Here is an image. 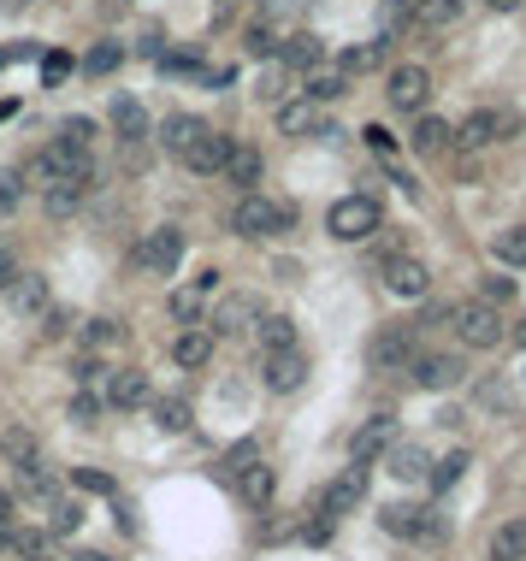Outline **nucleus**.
<instances>
[{
	"mask_svg": "<svg viewBox=\"0 0 526 561\" xmlns=\"http://www.w3.org/2000/svg\"><path fill=\"white\" fill-rule=\"evenodd\" d=\"M71 485H77V491H89V497H113V473H101V467H77V473H71Z\"/></svg>",
	"mask_w": 526,
	"mask_h": 561,
	"instance_id": "ea45409f",
	"label": "nucleus"
},
{
	"mask_svg": "<svg viewBox=\"0 0 526 561\" xmlns=\"http://www.w3.org/2000/svg\"><path fill=\"white\" fill-rule=\"evenodd\" d=\"M24 195V172H0V207H18Z\"/></svg>",
	"mask_w": 526,
	"mask_h": 561,
	"instance_id": "864d4df0",
	"label": "nucleus"
},
{
	"mask_svg": "<svg viewBox=\"0 0 526 561\" xmlns=\"http://www.w3.org/2000/svg\"><path fill=\"white\" fill-rule=\"evenodd\" d=\"M18 113V101H0V119H12Z\"/></svg>",
	"mask_w": 526,
	"mask_h": 561,
	"instance_id": "bf43d9fd",
	"label": "nucleus"
},
{
	"mask_svg": "<svg viewBox=\"0 0 526 561\" xmlns=\"http://www.w3.org/2000/svg\"><path fill=\"white\" fill-rule=\"evenodd\" d=\"M107 402H113V408H148V373L119 367V373L107 378Z\"/></svg>",
	"mask_w": 526,
	"mask_h": 561,
	"instance_id": "aec40b11",
	"label": "nucleus"
},
{
	"mask_svg": "<svg viewBox=\"0 0 526 561\" xmlns=\"http://www.w3.org/2000/svg\"><path fill=\"white\" fill-rule=\"evenodd\" d=\"M77 561H113V556H101V550H89V556H77Z\"/></svg>",
	"mask_w": 526,
	"mask_h": 561,
	"instance_id": "052dcab7",
	"label": "nucleus"
},
{
	"mask_svg": "<svg viewBox=\"0 0 526 561\" xmlns=\"http://www.w3.org/2000/svg\"><path fill=\"white\" fill-rule=\"evenodd\" d=\"M302 95H308V101H320V107H326V101H343V95H349V77H343V71H314Z\"/></svg>",
	"mask_w": 526,
	"mask_h": 561,
	"instance_id": "473e14b6",
	"label": "nucleus"
},
{
	"mask_svg": "<svg viewBox=\"0 0 526 561\" xmlns=\"http://www.w3.org/2000/svg\"><path fill=\"white\" fill-rule=\"evenodd\" d=\"M255 337H261V349H296V325L284 319V313H261V325H255Z\"/></svg>",
	"mask_w": 526,
	"mask_h": 561,
	"instance_id": "c756f323",
	"label": "nucleus"
},
{
	"mask_svg": "<svg viewBox=\"0 0 526 561\" xmlns=\"http://www.w3.org/2000/svg\"><path fill=\"white\" fill-rule=\"evenodd\" d=\"M331 520H337V514H331L326 502H320V508L302 520V544H326V538H331Z\"/></svg>",
	"mask_w": 526,
	"mask_h": 561,
	"instance_id": "37998d69",
	"label": "nucleus"
},
{
	"mask_svg": "<svg viewBox=\"0 0 526 561\" xmlns=\"http://www.w3.org/2000/svg\"><path fill=\"white\" fill-rule=\"evenodd\" d=\"M95 136H101V130H95V119H66L54 142H66V148H77V154H89V148H95Z\"/></svg>",
	"mask_w": 526,
	"mask_h": 561,
	"instance_id": "72a5a7b5",
	"label": "nucleus"
},
{
	"mask_svg": "<svg viewBox=\"0 0 526 561\" xmlns=\"http://www.w3.org/2000/svg\"><path fill=\"white\" fill-rule=\"evenodd\" d=\"M391 443H396V420H391V414H373L361 432L349 437V461H361V467H367V461H373V455H385Z\"/></svg>",
	"mask_w": 526,
	"mask_h": 561,
	"instance_id": "f8f14e48",
	"label": "nucleus"
},
{
	"mask_svg": "<svg viewBox=\"0 0 526 561\" xmlns=\"http://www.w3.org/2000/svg\"><path fill=\"white\" fill-rule=\"evenodd\" d=\"M225 160H231V136H219V130H201L196 142L184 148L190 172H225Z\"/></svg>",
	"mask_w": 526,
	"mask_h": 561,
	"instance_id": "dca6fc26",
	"label": "nucleus"
},
{
	"mask_svg": "<svg viewBox=\"0 0 526 561\" xmlns=\"http://www.w3.org/2000/svg\"><path fill=\"white\" fill-rule=\"evenodd\" d=\"M119 60H125V48L101 42V48H89V60H83V71H89V77H107V71H119Z\"/></svg>",
	"mask_w": 526,
	"mask_h": 561,
	"instance_id": "a19ab883",
	"label": "nucleus"
},
{
	"mask_svg": "<svg viewBox=\"0 0 526 561\" xmlns=\"http://www.w3.org/2000/svg\"><path fill=\"white\" fill-rule=\"evenodd\" d=\"M71 77V54H60V48H54V54H42V83H48V89H54V83H66Z\"/></svg>",
	"mask_w": 526,
	"mask_h": 561,
	"instance_id": "49530a36",
	"label": "nucleus"
},
{
	"mask_svg": "<svg viewBox=\"0 0 526 561\" xmlns=\"http://www.w3.org/2000/svg\"><path fill=\"white\" fill-rule=\"evenodd\" d=\"M426 95H432V71L426 65H396L391 77H385V101H391L396 113H420Z\"/></svg>",
	"mask_w": 526,
	"mask_h": 561,
	"instance_id": "0eeeda50",
	"label": "nucleus"
},
{
	"mask_svg": "<svg viewBox=\"0 0 526 561\" xmlns=\"http://www.w3.org/2000/svg\"><path fill=\"white\" fill-rule=\"evenodd\" d=\"M385 48H391V36H379V42H361V48H349V54L337 60V71H343V77H361V71H373V65L385 60Z\"/></svg>",
	"mask_w": 526,
	"mask_h": 561,
	"instance_id": "7c9ffc66",
	"label": "nucleus"
},
{
	"mask_svg": "<svg viewBox=\"0 0 526 561\" xmlns=\"http://www.w3.org/2000/svg\"><path fill=\"white\" fill-rule=\"evenodd\" d=\"M326 60V42L314 36V30H296V36H284V48H278V65H290V71H320Z\"/></svg>",
	"mask_w": 526,
	"mask_h": 561,
	"instance_id": "f3484780",
	"label": "nucleus"
},
{
	"mask_svg": "<svg viewBox=\"0 0 526 561\" xmlns=\"http://www.w3.org/2000/svg\"><path fill=\"white\" fill-rule=\"evenodd\" d=\"M107 119H113V130H119L125 142H142V136H148V113H142V101H136V95H113Z\"/></svg>",
	"mask_w": 526,
	"mask_h": 561,
	"instance_id": "4be33fe9",
	"label": "nucleus"
},
{
	"mask_svg": "<svg viewBox=\"0 0 526 561\" xmlns=\"http://www.w3.org/2000/svg\"><path fill=\"white\" fill-rule=\"evenodd\" d=\"M408 367H414V384H426V390H456L461 378H467L461 355H414Z\"/></svg>",
	"mask_w": 526,
	"mask_h": 561,
	"instance_id": "9b49d317",
	"label": "nucleus"
},
{
	"mask_svg": "<svg viewBox=\"0 0 526 561\" xmlns=\"http://www.w3.org/2000/svg\"><path fill=\"white\" fill-rule=\"evenodd\" d=\"M6 308H12V313H42V308H48V278L18 272V278L6 284Z\"/></svg>",
	"mask_w": 526,
	"mask_h": 561,
	"instance_id": "6ab92c4d",
	"label": "nucleus"
},
{
	"mask_svg": "<svg viewBox=\"0 0 526 561\" xmlns=\"http://www.w3.org/2000/svg\"><path fill=\"white\" fill-rule=\"evenodd\" d=\"M296 225V207H278V201H266V195H243L237 201V213H231V231L237 237H278V231H290Z\"/></svg>",
	"mask_w": 526,
	"mask_h": 561,
	"instance_id": "f03ea898",
	"label": "nucleus"
},
{
	"mask_svg": "<svg viewBox=\"0 0 526 561\" xmlns=\"http://www.w3.org/2000/svg\"><path fill=\"white\" fill-rule=\"evenodd\" d=\"M414 355H420V325H414V319L385 325V331L373 337V349H367V361H373V367H408Z\"/></svg>",
	"mask_w": 526,
	"mask_h": 561,
	"instance_id": "423d86ee",
	"label": "nucleus"
},
{
	"mask_svg": "<svg viewBox=\"0 0 526 561\" xmlns=\"http://www.w3.org/2000/svg\"><path fill=\"white\" fill-rule=\"evenodd\" d=\"M12 278H18V266H12V254L0 249V296H6V284H12Z\"/></svg>",
	"mask_w": 526,
	"mask_h": 561,
	"instance_id": "5fc2aeb1",
	"label": "nucleus"
},
{
	"mask_svg": "<svg viewBox=\"0 0 526 561\" xmlns=\"http://www.w3.org/2000/svg\"><path fill=\"white\" fill-rule=\"evenodd\" d=\"M172 319L196 325V319H201V290H178V296H172Z\"/></svg>",
	"mask_w": 526,
	"mask_h": 561,
	"instance_id": "de8ad7c7",
	"label": "nucleus"
},
{
	"mask_svg": "<svg viewBox=\"0 0 526 561\" xmlns=\"http://www.w3.org/2000/svg\"><path fill=\"white\" fill-rule=\"evenodd\" d=\"M326 231L337 243H367L373 231H385V207L373 195H343V201H331Z\"/></svg>",
	"mask_w": 526,
	"mask_h": 561,
	"instance_id": "f257e3e1",
	"label": "nucleus"
},
{
	"mask_svg": "<svg viewBox=\"0 0 526 561\" xmlns=\"http://www.w3.org/2000/svg\"><path fill=\"white\" fill-rule=\"evenodd\" d=\"M0 526H12V497L0 491Z\"/></svg>",
	"mask_w": 526,
	"mask_h": 561,
	"instance_id": "4d7b16f0",
	"label": "nucleus"
},
{
	"mask_svg": "<svg viewBox=\"0 0 526 561\" xmlns=\"http://www.w3.org/2000/svg\"><path fill=\"white\" fill-rule=\"evenodd\" d=\"M243 48H249L255 60H272V54H278V42H272V30H261V24H255V30L243 36Z\"/></svg>",
	"mask_w": 526,
	"mask_h": 561,
	"instance_id": "09e8293b",
	"label": "nucleus"
},
{
	"mask_svg": "<svg viewBox=\"0 0 526 561\" xmlns=\"http://www.w3.org/2000/svg\"><path fill=\"white\" fill-rule=\"evenodd\" d=\"M178 260H184V231H178V225L148 231V243H142V266H148L154 278H172V272H178Z\"/></svg>",
	"mask_w": 526,
	"mask_h": 561,
	"instance_id": "6e6552de",
	"label": "nucleus"
},
{
	"mask_svg": "<svg viewBox=\"0 0 526 561\" xmlns=\"http://www.w3.org/2000/svg\"><path fill=\"white\" fill-rule=\"evenodd\" d=\"M24 561H36V556H24Z\"/></svg>",
	"mask_w": 526,
	"mask_h": 561,
	"instance_id": "e2e57ef3",
	"label": "nucleus"
},
{
	"mask_svg": "<svg viewBox=\"0 0 526 561\" xmlns=\"http://www.w3.org/2000/svg\"><path fill=\"white\" fill-rule=\"evenodd\" d=\"M30 54H36L30 42H24V48H0V65H12V60H30Z\"/></svg>",
	"mask_w": 526,
	"mask_h": 561,
	"instance_id": "6e6d98bb",
	"label": "nucleus"
},
{
	"mask_svg": "<svg viewBox=\"0 0 526 561\" xmlns=\"http://www.w3.org/2000/svg\"><path fill=\"white\" fill-rule=\"evenodd\" d=\"M6 550H18V556H42V532H30V526H6Z\"/></svg>",
	"mask_w": 526,
	"mask_h": 561,
	"instance_id": "c03bdc74",
	"label": "nucleus"
},
{
	"mask_svg": "<svg viewBox=\"0 0 526 561\" xmlns=\"http://www.w3.org/2000/svg\"><path fill=\"white\" fill-rule=\"evenodd\" d=\"M379 526H385L391 538H438V520H432V508H414V502H385Z\"/></svg>",
	"mask_w": 526,
	"mask_h": 561,
	"instance_id": "1a4fd4ad",
	"label": "nucleus"
},
{
	"mask_svg": "<svg viewBox=\"0 0 526 561\" xmlns=\"http://www.w3.org/2000/svg\"><path fill=\"white\" fill-rule=\"evenodd\" d=\"M237 491H243V502H249V508H266V502H272V491H278V473L255 461V467H243V473H237Z\"/></svg>",
	"mask_w": 526,
	"mask_h": 561,
	"instance_id": "393cba45",
	"label": "nucleus"
},
{
	"mask_svg": "<svg viewBox=\"0 0 526 561\" xmlns=\"http://www.w3.org/2000/svg\"><path fill=\"white\" fill-rule=\"evenodd\" d=\"M414 148H420L426 160H432V154H450V148H456V125H444L438 113H420V119H414Z\"/></svg>",
	"mask_w": 526,
	"mask_h": 561,
	"instance_id": "412c9836",
	"label": "nucleus"
},
{
	"mask_svg": "<svg viewBox=\"0 0 526 561\" xmlns=\"http://www.w3.org/2000/svg\"><path fill=\"white\" fill-rule=\"evenodd\" d=\"M119 337H125L119 319H89V325H83V343H89V349H113Z\"/></svg>",
	"mask_w": 526,
	"mask_h": 561,
	"instance_id": "58836bf2",
	"label": "nucleus"
},
{
	"mask_svg": "<svg viewBox=\"0 0 526 561\" xmlns=\"http://www.w3.org/2000/svg\"><path fill=\"white\" fill-rule=\"evenodd\" d=\"M101 402H107V396H95V390H83V396L71 402V420H77V426H95V420H101Z\"/></svg>",
	"mask_w": 526,
	"mask_h": 561,
	"instance_id": "a18cd8bd",
	"label": "nucleus"
},
{
	"mask_svg": "<svg viewBox=\"0 0 526 561\" xmlns=\"http://www.w3.org/2000/svg\"><path fill=\"white\" fill-rule=\"evenodd\" d=\"M77 526H83V508H77V502H54V514H48V532H54V538H71Z\"/></svg>",
	"mask_w": 526,
	"mask_h": 561,
	"instance_id": "79ce46f5",
	"label": "nucleus"
},
{
	"mask_svg": "<svg viewBox=\"0 0 526 561\" xmlns=\"http://www.w3.org/2000/svg\"><path fill=\"white\" fill-rule=\"evenodd\" d=\"M515 343H521V349H526V325H515Z\"/></svg>",
	"mask_w": 526,
	"mask_h": 561,
	"instance_id": "680f3d73",
	"label": "nucleus"
},
{
	"mask_svg": "<svg viewBox=\"0 0 526 561\" xmlns=\"http://www.w3.org/2000/svg\"><path fill=\"white\" fill-rule=\"evenodd\" d=\"M361 497H367V467H361V461H349V467L326 485V497H320V502H326L331 514H349V508H361Z\"/></svg>",
	"mask_w": 526,
	"mask_h": 561,
	"instance_id": "ddd939ff",
	"label": "nucleus"
},
{
	"mask_svg": "<svg viewBox=\"0 0 526 561\" xmlns=\"http://www.w3.org/2000/svg\"><path fill=\"white\" fill-rule=\"evenodd\" d=\"M172 361H178L184 373H201V367L213 361V337H207V331H196V325H190V331H184V337L172 343Z\"/></svg>",
	"mask_w": 526,
	"mask_h": 561,
	"instance_id": "5701e85b",
	"label": "nucleus"
},
{
	"mask_svg": "<svg viewBox=\"0 0 526 561\" xmlns=\"http://www.w3.org/2000/svg\"><path fill=\"white\" fill-rule=\"evenodd\" d=\"M491 561H526V514H521V520H509V526H497V538H491Z\"/></svg>",
	"mask_w": 526,
	"mask_h": 561,
	"instance_id": "c85d7f7f",
	"label": "nucleus"
},
{
	"mask_svg": "<svg viewBox=\"0 0 526 561\" xmlns=\"http://www.w3.org/2000/svg\"><path fill=\"white\" fill-rule=\"evenodd\" d=\"M36 172L48 178V195H83V184H89V154H77L66 142H48L42 160H36Z\"/></svg>",
	"mask_w": 526,
	"mask_h": 561,
	"instance_id": "7ed1b4c3",
	"label": "nucleus"
},
{
	"mask_svg": "<svg viewBox=\"0 0 526 561\" xmlns=\"http://www.w3.org/2000/svg\"><path fill=\"white\" fill-rule=\"evenodd\" d=\"M0 461H6V467H18V473H24V467H36V461H42V455H36V432L12 426V432L0 437Z\"/></svg>",
	"mask_w": 526,
	"mask_h": 561,
	"instance_id": "a878e982",
	"label": "nucleus"
},
{
	"mask_svg": "<svg viewBox=\"0 0 526 561\" xmlns=\"http://www.w3.org/2000/svg\"><path fill=\"white\" fill-rule=\"evenodd\" d=\"M361 142H367L373 154H385V160H391V154H396V136H391V130H385V125H367V130H361Z\"/></svg>",
	"mask_w": 526,
	"mask_h": 561,
	"instance_id": "3c124183",
	"label": "nucleus"
},
{
	"mask_svg": "<svg viewBox=\"0 0 526 561\" xmlns=\"http://www.w3.org/2000/svg\"><path fill=\"white\" fill-rule=\"evenodd\" d=\"M201 130H207L201 119H190V113H172V119L160 125V142H166V154H178V160H184V148L196 142Z\"/></svg>",
	"mask_w": 526,
	"mask_h": 561,
	"instance_id": "cd10ccee",
	"label": "nucleus"
},
{
	"mask_svg": "<svg viewBox=\"0 0 526 561\" xmlns=\"http://www.w3.org/2000/svg\"><path fill=\"white\" fill-rule=\"evenodd\" d=\"M385 467H391L396 479H426V473H432L420 443H391V449H385Z\"/></svg>",
	"mask_w": 526,
	"mask_h": 561,
	"instance_id": "bb28decb",
	"label": "nucleus"
},
{
	"mask_svg": "<svg viewBox=\"0 0 526 561\" xmlns=\"http://www.w3.org/2000/svg\"><path fill=\"white\" fill-rule=\"evenodd\" d=\"M278 130H284V136H326V107L308 101V95H302V101H284V107H278Z\"/></svg>",
	"mask_w": 526,
	"mask_h": 561,
	"instance_id": "2eb2a0df",
	"label": "nucleus"
},
{
	"mask_svg": "<svg viewBox=\"0 0 526 561\" xmlns=\"http://www.w3.org/2000/svg\"><path fill=\"white\" fill-rule=\"evenodd\" d=\"M461 12H467V0H420L414 24H420V30H444V24H456Z\"/></svg>",
	"mask_w": 526,
	"mask_h": 561,
	"instance_id": "2f4dec72",
	"label": "nucleus"
},
{
	"mask_svg": "<svg viewBox=\"0 0 526 561\" xmlns=\"http://www.w3.org/2000/svg\"><path fill=\"white\" fill-rule=\"evenodd\" d=\"M261 172H266V160H261V148H237L231 142V160H225V178L249 195V184H261Z\"/></svg>",
	"mask_w": 526,
	"mask_h": 561,
	"instance_id": "b1692460",
	"label": "nucleus"
},
{
	"mask_svg": "<svg viewBox=\"0 0 526 561\" xmlns=\"http://www.w3.org/2000/svg\"><path fill=\"white\" fill-rule=\"evenodd\" d=\"M302 384H308V361H302L296 349H272V355H266V390L290 396V390H302Z\"/></svg>",
	"mask_w": 526,
	"mask_h": 561,
	"instance_id": "4468645a",
	"label": "nucleus"
},
{
	"mask_svg": "<svg viewBox=\"0 0 526 561\" xmlns=\"http://www.w3.org/2000/svg\"><path fill=\"white\" fill-rule=\"evenodd\" d=\"M515 136H521V113H509V107H479L456 125L461 148H491V142H515Z\"/></svg>",
	"mask_w": 526,
	"mask_h": 561,
	"instance_id": "20e7f679",
	"label": "nucleus"
},
{
	"mask_svg": "<svg viewBox=\"0 0 526 561\" xmlns=\"http://www.w3.org/2000/svg\"><path fill=\"white\" fill-rule=\"evenodd\" d=\"M66 331H71L66 308H42V337H66Z\"/></svg>",
	"mask_w": 526,
	"mask_h": 561,
	"instance_id": "603ef678",
	"label": "nucleus"
},
{
	"mask_svg": "<svg viewBox=\"0 0 526 561\" xmlns=\"http://www.w3.org/2000/svg\"><path fill=\"white\" fill-rule=\"evenodd\" d=\"M450 325H456V337L467 349H497V343H503V319H497V308H485V302L450 308Z\"/></svg>",
	"mask_w": 526,
	"mask_h": 561,
	"instance_id": "39448f33",
	"label": "nucleus"
},
{
	"mask_svg": "<svg viewBox=\"0 0 526 561\" xmlns=\"http://www.w3.org/2000/svg\"><path fill=\"white\" fill-rule=\"evenodd\" d=\"M497 260H503V266H526V225H509V231L497 237Z\"/></svg>",
	"mask_w": 526,
	"mask_h": 561,
	"instance_id": "4c0bfd02",
	"label": "nucleus"
},
{
	"mask_svg": "<svg viewBox=\"0 0 526 561\" xmlns=\"http://www.w3.org/2000/svg\"><path fill=\"white\" fill-rule=\"evenodd\" d=\"M461 473H467V449H450V455H444V461L432 467V491H450Z\"/></svg>",
	"mask_w": 526,
	"mask_h": 561,
	"instance_id": "e433bc0d",
	"label": "nucleus"
},
{
	"mask_svg": "<svg viewBox=\"0 0 526 561\" xmlns=\"http://www.w3.org/2000/svg\"><path fill=\"white\" fill-rule=\"evenodd\" d=\"M154 420H160L166 432H184V426H190V402H184V396H160V402H154Z\"/></svg>",
	"mask_w": 526,
	"mask_h": 561,
	"instance_id": "c9c22d12",
	"label": "nucleus"
},
{
	"mask_svg": "<svg viewBox=\"0 0 526 561\" xmlns=\"http://www.w3.org/2000/svg\"><path fill=\"white\" fill-rule=\"evenodd\" d=\"M385 290L414 302V296H426V290H432V272H426L414 254H391V260H385Z\"/></svg>",
	"mask_w": 526,
	"mask_h": 561,
	"instance_id": "9d476101",
	"label": "nucleus"
},
{
	"mask_svg": "<svg viewBox=\"0 0 526 561\" xmlns=\"http://www.w3.org/2000/svg\"><path fill=\"white\" fill-rule=\"evenodd\" d=\"M479 296H485V308H503V302L515 296V284H509V278H485V284H479Z\"/></svg>",
	"mask_w": 526,
	"mask_h": 561,
	"instance_id": "8fccbe9b",
	"label": "nucleus"
},
{
	"mask_svg": "<svg viewBox=\"0 0 526 561\" xmlns=\"http://www.w3.org/2000/svg\"><path fill=\"white\" fill-rule=\"evenodd\" d=\"M485 6H491V12H515L521 0H485Z\"/></svg>",
	"mask_w": 526,
	"mask_h": 561,
	"instance_id": "13d9d810",
	"label": "nucleus"
},
{
	"mask_svg": "<svg viewBox=\"0 0 526 561\" xmlns=\"http://www.w3.org/2000/svg\"><path fill=\"white\" fill-rule=\"evenodd\" d=\"M255 95H261V101H278V107H284V95H290V65H266V71H261V83H255Z\"/></svg>",
	"mask_w": 526,
	"mask_h": 561,
	"instance_id": "f704fd0d",
	"label": "nucleus"
},
{
	"mask_svg": "<svg viewBox=\"0 0 526 561\" xmlns=\"http://www.w3.org/2000/svg\"><path fill=\"white\" fill-rule=\"evenodd\" d=\"M213 325H219L225 337H255V325H261V302H255V296H231L225 308L213 313Z\"/></svg>",
	"mask_w": 526,
	"mask_h": 561,
	"instance_id": "a211bd4d",
	"label": "nucleus"
}]
</instances>
